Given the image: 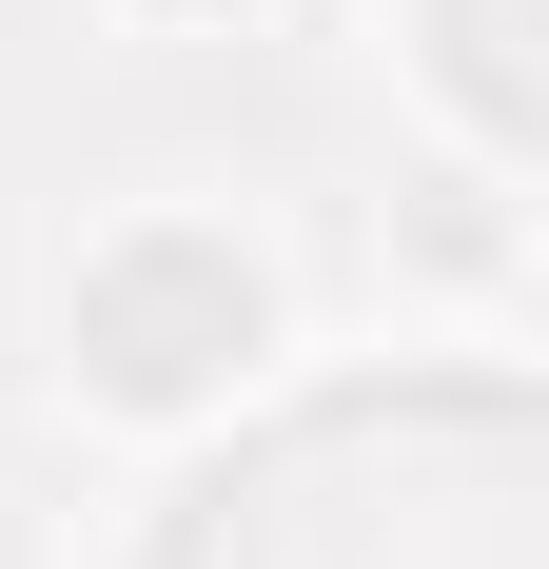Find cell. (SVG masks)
Segmentation results:
<instances>
[{
    "label": "cell",
    "mask_w": 549,
    "mask_h": 569,
    "mask_svg": "<svg viewBox=\"0 0 549 569\" xmlns=\"http://www.w3.org/2000/svg\"><path fill=\"white\" fill-rule=\"evenodd\" d=\"M256 353H274V276L217 217H138V236L79 256V373L118 412H217Z\"/></svg>",
    "instance_id": "obj_1"
}]
</instances>
